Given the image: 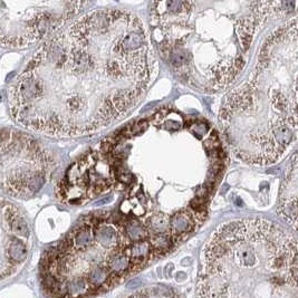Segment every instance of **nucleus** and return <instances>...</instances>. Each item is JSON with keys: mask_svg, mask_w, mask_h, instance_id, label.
Masks as SVG:
<instances>
[{"mask_svg": "<svg viewBox=\"0 0 298 298\" xmlns=\"http://www.w3.org/2000/svg\"><path fill=\"white\" fill-rule=\"evenodd\" d=\"M297 19L273 31L247 82L231 92L220 121L229 146L246 162L268 166L297 138Z\"/></svg>", "mask_w": 298, "mask_h": 298, "instance_id": "nucleus-3", "label": "nucleus"}, {"mask_svg": "<svg viewBox=\"0 0 298 298\" xmlns=\"http://www.w3.org/2000/svg\"><path fill=\"white\" fill-rule=\"evenodd\" d=\"M156 72L151 39L138 16L95 10L51 38L13 93L14 118L53 135H80L122 119Z\"/></svg>", "mask_w": 298, "mask_h": 298, "instance_id": "nucleus-1", "label": "nucleus"}, {"mask_svg": "<svg viewBox=\"0 0 298 298\" xmlns=\"http://www.w3.org/2000/svg\"><path fill=\"white\" fill-rule=\"evenodd\" d=\"M148 224L153 231H155V233H166L164 231L169 227V220L166 216L156 215L150 218Z\"/></svg>", "mask_w": 298, "mask_h": 298, "instance_id": "nucleus-11", "label": "nucleus"}, {"mask_svg": "<svg viewBox=\"0 0 298 298\" xmlns=\"http://www.w3.org/2000/svg\"><path fill=\"white\" fill-rule=\"evenodd\" d=\"M150 245L155 251H166L171 245L170 237H169L167 233H155V235L152 237Z\"/></svg>", "mask_w": 298, "mask_h": 298, "instance_id": "nucleus-10", "label": "nucleus"}, {"mask_svg": "<svg viewBox=\"0 0 298 298\" xmlns=\"http://www.w3.org/2000/svg\"><path fill=\"white\" fill-rule=\"evenodd\" d=\"M8 255L13 263H22L27 258L26 246L17 239H11L8 247Z\"/></svg>", "mask_w": 298, "mask_h": 298, "instance_id": "nucleus-8", "label": "nucleus"}, {"mask_svg": "<svg viewBox=\"0 0 298 298\" xmlns=\"http://www.w3.org/2000/svg\"><path fill=\"white\" fill-rule=\"evenodd\" d=\"M148 235L147 228L144 227L136 221H132L131 224L126 225V236L132 243H136V241H141L146 238Z\"/></svg>", "mask_w": 298, "mask_h": 298, "instance_id": "nucleus-9", "label": "nucleus"}, {"mask_svg": "<svg viewBox=\"0 0 298 298\" xmlns=\"http://www.w3.org/2000/svg\"><path fill=\"white\" fill-rule=\"evenodd\" d=\"M279 216L296 229L297 224V161L294 155L292 168L284 183L278 208Z\"/></svg>", "mask_w": 298, "mask_h": 298, "instance_id": "nucleus-5", "label": "nucleus"}, {"mask_svg": "<svg viewBox=\"0 0 298 298\" xmlns=\"http://www.w3.org/2000/svg\"><path fill=\"white\" fill-rule=\"evenodd\" d=\"M193 227V215L189 211H180L171 217L169 228L172 236H180L190 232Z\"/></svg>", "mask_w": 298, "mask_h": 298, "instance_id": "nucleus-6", "label": "nucleus"}, {"mask_svg": "<svg viewBox=\"0 0 298 298\" xmlns=\"http://www.w3.org/2000/svg\"><path fill=\"white\" fill-rule=\"evenodd\" d=\"M152 6V31L162 58L189 86L213 92L230 86L243 71L261 22L296 2L171 0Z\"/></svg>", "mask_w": 298, "mask_h": 298, "instance_id": "nucleus-2", "label": "nucleus"}, {"mask_svg": "<svg viewBox=\"0 0 298 298\" xmlns=\"http://www.w3.org/2000/svg\"><path fill=\"white\" fill-rule=\"evenodd\" d=\"M114 180V171L106 156L90 153L68 170L59 189L66 199H90L111 188Z\"/></svg>", "mask_w": 298, "mask_h": 298, "instance_id": "nucleus-4", "label": "nucleus"}, {"mask_svg": "<svg viewBox=\"0 0 298 298\" xmlns=\"http://www.w3.org/2000/svg\"><path fill=\"white\" fill-rule=\"evenodd\" d=\"M151 245L146 240L133 243L128 246L126 249V252L128 257H130L132 266H138L139 264L146 263L151 255Z\"/></svg>", "mask_w": 298, "mask_h": 298, "instance_id": "nucleus-7", "label": "nucleus"}, {"mask_svg": "<svg viewBox=\"0 0 298 298\" xmlns=\"http://www.w3.org/2000/svg\"><path fill=\"white\" fill-rule=\"evenodd\" d=\"M9 227L11 230L16 233V235H19L22 237H27L28 235H29V229H28L27 223L18 215L16 216L13 220H11V223L9 224Z\"/></svg>", "mask_w": 298, "mask_h": 298, "instance_id": "nucleus-12", "label": "nucleus"}]
</instances>
